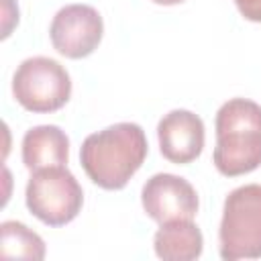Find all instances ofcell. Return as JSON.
I'll return each instance as SVG.
<instances>
[{
	"label": "cell",
	"mask_w": 261,
	"mask_h": 261,
	"mask_svg": "<svg viewBox=\"0 0 261 261\" xmlns=\"http://www.w3.org/2000/svg\"><path fill=\"white\" fill-rule=\"evenodd\" d=\"M149 145L137 122H116L86 137L80 163L86 175L102 190H122L141 169Z\"/></svg>",
	"instance_id": "obj_1"
},
{
	"label": "cell",
	"mask_w": 261,
	"mask_h": 261,
	"mask_svg": "<svg viewBox=\"0 0 261 261\" xmlns=\"http://www.w3.org/2000/svg\"><path fill=\"white\" fill-rule=\"evenodd\" d=\"M214 167L226 177L255 171L261 165V104L230 98L216 112Z\"/></svg>",
	"instance_id": "obj_2"
},
{
	"label": "cell",
	"mask_w": 261,
	"mask_h": 261,
	"mask_svg": "<svg viewBox=\"0 0 261 261\" xmlns=\"http://www.w3.org/2000/svg\"><path fill=\"white\" fill-rule=\"evenodd\" d=\"M218 241L224 261L261 257V184L239 186L226 196Z\"/></svg>",
	"instance_id": "obj_3"
},
{
	"label": "cell",
	"mask_w": 261,
	"mask_h": 261,
	"mask_svg": "<svg viewBox=\"0 0 261 261\" xmlns=\"http://www.w3.org/2000/svg\"><path fill=\"white\" fill-rule=\"evenodd\" d=\"M27 208L47 226L71 222L84 204V190L65 165H53L33 171L24 190Z\"/></svg>",
	"instance_id": "obj_4"
},
{
	"label": "cell",
	"mask_w": 261,
	"mask_h": 261,
	"mask_svg": "<svg viewBox=\"0 0 261 261\" xmlns=\"http://www.w3.org/2000/svg\"><path fill=\"white\" fill-rule=\"evenodd\" d=\"M12 94L29 112H57L71 96V77L67 69L51 57H29L14 71Z\"/></svg>",
	"instance_id": "obj_5"
},
{
	"label": "cell",
	"mask_w": 261,
	"mask_h": 261,
	"mask_svg": "<svg viewBox=\"0 0 261 261\" xmlns=\"http://www.w3.org/2000/svg\"><path fill=\"white\" fill-rule=\"evenodd\" d=\"M104 35L100 12L88 4H67L57 10L49 27L53 49L67 59L92 55Z\"/></svg>",
	"instance_id": "obj_6"
},
{
	"label": "cell",
	"mask_w": 261,
	"mask_h": 261,
	"mask_svg": "<svg viewBox=\"0 0 261 261\" xmlns=\"http://www.w3.org/2000/svg\"><path fill=\"white\" fill-rule=\"evenodd\" d=\"M141 204L149 218L159 224L173 220H194L198 214V194L194 186L173 173L151 175L141 192Z\"/></svg>",
	"instance_id": "obj_7"
},
{
	"label": "cell",
	"mask_w": 261,
	"mask_h": 261,
	"mask_svg": "<svg viewBox=\"0 0 261 261\" xmlns=\"http://www.w3.org/2000/svg\"><path fill=\"white\" fill-rule=\"evenodd\" d=\"M157 139L159 151L167 161L177 165L192 163L204 149V122L192 110H171L159 120Z\"/></svg>",
	"instance_id": "obj_8"
},
{
	"label": "cell",
	"mask_w": 261,
	"mask_h": 261,
	"mask_svg": "<svg viewBox=\"0 0 261 261\" xmlns=\"http://www.w3.org/2000/svg\"><path fill=\"white\" fill-rule=\"evenodd\" d=\"M69 159V139L55 124H39L22 137V163L29 171L65 165Z\"/></svg>",
	"instance_id": "obj_9"
},
{
	"label": "cell",
	"mask_w": 261,
	"mask_h": 261,
	"mask_svg": "<svg viewBox=\"0 0 261 261\" xmlns=\"http://www.w3.org/2000/svg\"><path fill=\"white\" fill-rule=\"evenodd\" d=\"M153 249L159 259L194 261L202 255L204 237L192 220H173L161 224L153 237Z\"/></svg>",
	"instance_id": "obj_10"
},
{
	"label": "cell",
	"mask_w": 261,
	"mask_h": 261,
	"mask_svg": "<svg viewBox=\"0 0 261 261\" xmlns=\"http://www.w3.org/2000/svg\"><path fill=\"white\" fill-rule=\"evenodd\" d=\"M0 255L10 259L41 261L45 257V243L27 224L4 220L0 224Z\"/></svg>",
	"instance_id": "obj_11"
},
{
	"label": "cell",
	"mask_w": 261,
	"mask_h": 261,
	"mask_svg": "<svg viewBox=\"0 0 261 261\" xmlns=\"http://www.w3.org/2000/svg\"><path fill=\"white\" fill-rule=\"evenodd\" d=\"M234 4L247 20L261 22V0H234Z\"/></svg>",
	"instance_id": "obj_12"
},
{
	"label": "cell",
	"mask_w": 261,
	"mask_h": 261,
	"mask_svg": "<svg viewBox=\"0 0 261 261\" xmlns=\"http://www.w3.org/2000/svg\"><path fill=\"white\" fill-rule=\"evenodd\" d=\"M151 2L161 4V6H175V4H181V2H186V0H151Z\"/></svg>",
	"instance_id": "obj_13"
}]
</instances>
